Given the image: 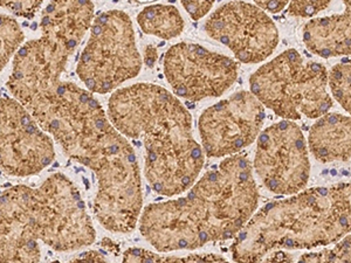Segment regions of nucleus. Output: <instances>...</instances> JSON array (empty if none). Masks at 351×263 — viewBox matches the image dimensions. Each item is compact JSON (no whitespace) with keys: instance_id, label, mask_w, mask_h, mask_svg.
I'll return each mask as SVG.
<instances>
[{"instance_id":"nucleus-1","label":"nucleus","mask_w":351,"mask_h":263,"mask_svg":"<svg viewBox=\"0 0 351 263\" xmlns=\"http://www.w3.org/2000/svg\"><path fill=\"white\" fill-rule=\"evenodd\" d=\"M24 107L66 155L95 175L94 213L101 226L119 234L135 231L143 205L137 155L95 97L61 79Z\"/></svg>"},{"instance_id":"nucleus-2","label":"nucleus","mask_w":351,"mask_h":263,"mask_svg":"<svg viewBox=\"0 0 351 263\" xmlns=\"http://www.w3.org/2000/svg\"><path fill=\"white\" fill-rule=\"evenodd\" d=\"M188 195L144 208L140 231L156 251H192L233 239L254 214L259 190L246 153H236L202 175Z\"/></svg>"},{"instance_id":"nucleus-3","label":"nucleus","mask_w":351,"mask_h":263,"mask_svg":"<svg viewBox=\"0 0 351 263\" xmlns=\"http://www.w3.org/2000/svg\"><path fill=\"white\" fill-rule=\"evenodd\" d=\"M108 117L125 138L143 144L144 175L156 193L180 196L196 183L203 148L190 112L171 92L152 84L121 88L109 99Z\"/></svg>"},{"instance_id":"nucleus-4","label":"nucleus","mask_w":351,"mask_h":263,"mask_svg":"<svg viewBox=\"0 0 351 263\" xmlns=\"http://www.w3.org/2000/svg\"><path fill=\"white\" fill-rule=\"evenodd\" d=\"M350 184L300 191L263 206L234 236L232 259L260 262L278 249H311L336 243L350 233Z\"/></svg>"},{"instance_id":"nucleus-5","label":"nucleus","mask_w":351,"mask_h":263,"mask_svg":"<svg viewBox=\"0 0 351 263\" xmlns=\"http://www.w3.org/2000/svg\"><path fill=\"white\" fill-rule=\"evenodd\" d=\"M251 92L263 107L285 120L319 118L332 107L324 64L304 59L295 49L281 53L253 73Z\"/></svg>"},{"instance_id":"nucleus-6","label":"nucleus","mask_w":351,"mask_h":263,"mask_svg":"<svg viewBox=\"0 0 351 263\" xmlns=\"http://www.w3.org/2000/svg\"><path fill=\"white\" fill-rule=\"evenodd\" d=\"M89 29L76 68L89 92L108 94L140 74L142 59L127 13L120 10L100 13Z\"/></svg>"},{"instance_id":"nucleus-7","label":"nucleus","mask_w":351,"mask_h":263,"mask_svg":"<svg viewBox=\"0 0 351 263\" xmlns=\"http://www.w3.org/2000/svg\"><path fill=\"white\" fill-rule=\"evenodd\" d=\"M36 196L41 242L61 253L95 242V228L72 180L54 173L36 188Z\"/></svg>"},{"instance_id":"nucleus-8","label":"nucleus","mask_w":351,"mask_h":263,"mask_svg":"<svg viewBox=\"0 0 351 263\" xmlns=\"http://www.w3.org/2000/svg\"><path fill=\"white\" fill-rule=\"evenodd\" d=\"M254 170L265 188L280 196H293L307 186L311 162L298 124L285 120L258 136Z\"/></svg>"},{"instance_id":"nucleus-9","label":"nucleus","mask_w":351,"mask_h":263,"mask_svg":"<svg viewBox=\"0 0 351 263\" xmlns=\"http://www.w3.org/2000/svg\"><path fill=\"white\" fill-rule=\"evenodd\" d=\"M164 75L176 95L191 102L219 97L234 84L236 61L203 46L176 44L164 56Z\"/></svg>"},{"instance_id":"nucleus-10","label":"nucleus","mask_w":351,"mask_h":263,"mask_svg":"<svg viewBox=\"0 0 351 263\" xmlns=\"http://www.w3.org/2000/svg\"><path fill=\"white\" fill-rule=\"evenodd\" d=\"M56 158L53 140L14 97L0 99V168L13 177L38 175Z\"/></svg>"},{"instance_id":"nucleus-11","label":"nucleus","mask_w":351,"mask_h":263,"mask_svg":"<svg viewBox=\"0 0 351 263\" xmlns=\"http://www.w3.org/2000/svg\"><path fill=\"white\" fill-rule=\"evenodd\" d=\"M265 107L250 92H236L200 115L202 148L208 158L236 155L258 138Z\"/></svg>"},{"instance_id":"nucleus-12","label":"nucleus","mask_w":351,"mask_h":263,"mask_svg":"<svg viewBox=\"0 0 351 263\" xmlns=\"http://www.w3.org/2000/svg\"><path fill=\"white\" fill-rule=\"evenodd\" d=\"M205 32L231 49L243 64L263 62L279 45V32L271 16L246 1H231L217 8L205 23Z\"/></svg>"},{"instance_id":"nucleus-13","label":"nucleus","mask_w":351,"mask_h":263,"mask_svg":"<svg viewBox=\"0 0 351 263\" xmlns=\"http://www.w3.org/2000/svg\"><path fill=\"white\" fill-rule=\"evenodd\" d=\"M39 242L36 188L16 185L0 193V262H39Z\"/></svg>"},{"instance_id":"nucleus-14","label":"nucleus","mask_w":351,"mask_h":263,"mask_svg":"<svg viewBox=\"0 0 351 263\" xmlns=\"http://www.w3.org/2000/svg\"><path fill=\"white\" fill-rule=\"evenodd\" d=\"M350 10L341 14L322 16L308 21L302 39L309 52L324 59L349 56L351 53Z\"/></svg>"},{"instance_id":"nucleus-15","label":"nucleus","mask_w":351,"mask_h":263,"mask_svg":"<svg viewBox=\"0 0 351 263\" xmlns=\"http://www.w3.org/2000/svg\"><path fill=\"white\" fill-rule=\"evenodd\" d=\"M313 155L321 163L349 162L351 157V120L342 114H324L313 124L308 136Z\"/></svg>"},{"instance_id":"nucleus-16","label":"nucleus","mask_w":351,"mask_h":263,"mask_svg":"<svg viewBox=\"0 0 351 263\" xmlns=\"http://www.w3.org/2000/svg\"><path fill=\"white\" fill-rule=\"evenodd\" d=\"M137 24L145 34L171 40L183 32L184 21L180 11L171 5H152L142 10Z\"/></svg>"},{"instance_id":"nucleus-17","label":"nucleus","mask_w":351,"mask_h":263,"mask_svg":"<svg viewBox=\"0 0 351 263\" xmlns=\"http://www.w3.org/2000/svg\"><path fill=\"white\" fill-rule=\"evenodd\" d=\"M123 262H228L226 258L218 254H190V255H167L143 249L129 248L123 253Z\"/></svg>"},{"instance_id":"nucleus-18","label":"nucleus","mask_w":351,"mask_h":263,"mask_svg":"<svg viewBox=\"0 0 351 263\" xmlns=\"http://www.w3.org/2000/svg\"><path fill=\"white\" fill-rule=\"evenodd\" d=\"M25 34L12 16L0 14V73L24 42Z\"/></svg>"},{"instance_id":"nucleus-19","label":"nucleus","mask_w":351,"mask_h":263,"mask_svg":"<svg viewBox=\"0 0 351 263\" xmlns=\"http://www.w3.org/2000/svg\"><path fill=\"white\" fill-rule=\"evenodd\" d=\"M350 71V62H343L334 66L328 74L331 94L347 112L351 110Z\"/></svg>"},{"instance_id":"nucleus-20","label":"nucleus","mask_w":351,"mask_h":263,"mask_svg":"<svg viewBox=\"0 0 351 263\" xmlns=\"http://www.w3.org/2000/svg\"><path fill=\"white\" fill-rule=\"evenodd\" d=\"M335 247L306 253L300 256L301 262H350L351 261V236H346L337 241Z\"/></svg>"},{"instance_id":"nucleus-21","label":"nucleus","mask_w":351,"mask_h":263,"mask_svg":"<svg viewBox=\"0 0 351 263\" xmlns=\"http://www.w3.org/2000/svg\"><path fill=\"white\" fill-rule=\"evenodd\" d=\"M331 0H291L288 6L289 16L311 18L329 8Z\"/></svg>"},{"instance_id":"nucleus-22","label":"nucleus","mask_w":351,"mask_h":263,"mask_svg":"<svg viewBox=\"0 0 351 263\" xmlns=\"http://www.w3.org/2000/svg\"><path fill=\"white\" fill-rule=\"evenodd\" d=\"M45 0H0V8L8 10L16 16L32 19L40 10Z\"/></svg>"},{"instance_id":"nucleus-23","label":"nucleus","mask_w":351,"mask_h":263,"mask_svg":"<svg viewBox=\"0 0 351 263\" xmlns=\"http://www.w3.org/2000/svg\"><path fill=\"white\" fill-rule=\"evenodd\" d=\"M258 8L263 10L265 12L279 13L287 6L289 0H253Z\"/></svg>"},{"instance_id":"nucleus-24","label":"nucleus","mask_w":351,"mask_h":263,"mask_svg":"<svg viewBox=\"0 0 351 263\" xmlns=\"http://www.w3.org/2000/svg\"><path fill=\"white\" fill-rule=\"evenodd\" d=\"M291 261H293V256L291 254L284 251V249H278L263 256L260 262H291Z\"/></svg>"},{"instance_id":"nucleus-25","label":"nucleus","mask_w":351,"mask_h":263,"mask_svg":"<svg viewBox=\"0 0 351 263\" xmlns=\"http://www.w3.org/2000/svg\"><path fill=\"white\" fill-rule=\"evenodd\" d=\"M74 261H79V262H107L108 259L101 254L99 251H87L84 254H80L74 259Z\"/></svg>"},{"instance_id":"nucleus-26","label":"nucleus","mask_w":351,"mask_h":263,"mask_svg":"<svg viewBox=\"0 0 351 263\" xmlns=\"http://www.w3.org/2000/svg\"><path fill=\"white\" fill-rule=\"evenodd\" d=\"M144 64H147L148 67L152 68L155 66L156 62L158 60V51L155 46L148 45L147 47L144 48Z\"/></svg>"},{"instance_id":"nucleus-27","label":"nucleus","mask_w":351,"mask_h":263,"mask_svg":"<svg viewBox=\"0 0 351 263\" xmlns=\"http://www.w3.org/2000/svg\"><path fill=\"white\" fill-rule=\"evenodd\" d=\"M350 1L351 0H343L344 5H346L347 10H350Z\"/></svg>"},{"instance_id":"nucleus-28","label":"nucleus","mask_w":351,"mask_h":263,"mask_svg":"<svg viewBox=\"0 0 351 263\" xmlns=\"http://www.w3.org/2000/svg\"><path fill=\"white\" fill-rule=\"evenodd\" d=\"M213 1H215V0H213Z\"/></svg>"}]
</instances>
